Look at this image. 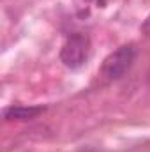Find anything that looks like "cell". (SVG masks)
<instances>
[{
    "label": "cell",
    "instance_id": "obj_1",
    "mask_svg": "<svg viewBox=\"0 0 150 152\" xmlns=\"http://www.w3.org/2000/svg\"><path fill=\"white\" fill-rule=\"evenodd\" d=\"M90 57V39L85 34H73L62 46L60 60L69 69H79Z\"/></svg>",
    "mask_w": 150,
    "mask_h": 152
},
{
    "label": "cell",
    "instance_id": "obj_2",
    "mask_svg": "<svg viewBox=\"0 0 150 152\" xmlns=\"http://www.w3.org/2000/svg\"><path fill=\"white\" fill-rule=\"evenodd\" d=\"M134 57H136V50L133 44H124L120 46L118 50H115L113 53H110L104 62H103V76L106 80H120L122 76L125 75L133 62H134Z\"/></svg>",
    "mask_w": 150,
    "mask_h": 152
},
{
    "label": "cell",
    "instance_id": "obj_3",
    "mask_svg": "<svg viewBox=\"0 0 150 152\" xmlns=\"http://www.w3.org/2000/svg\"><path fill=\"white\" fill-rule=\"evenodd\" d=\"M44 112L42 106H9L4 110L5 120H32Z\"/></svg>",
    "mask_w": 150,
    "mask_h": 152
},
{
    "label": "cell",
    "instance_id": "obj_4",
    "mask_svg": "<svg viewBox=\"0 0 150 152\" xmlns=\"http://www.w3.org/2000/svg\"><path fill=\"white\" fill-rule=\"evenodd\" d=\"M141 27H143V28H149V27H150V14L147 16V20H145V23H143Z\"/></svg>",
    "mask_w": 150,
    "mask_h": 152
}]
</instances>
